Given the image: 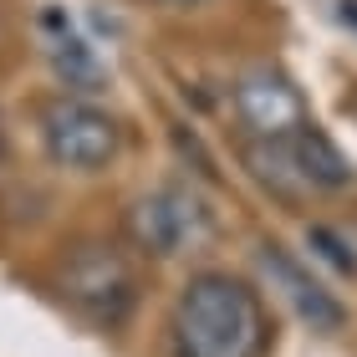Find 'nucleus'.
Listing matches in <instances>:
<instances>
[{
	"label": "nucleus",
	"mask_w": 357,
	"mask_h": 357,
	"mask_svg": "<svg viewBox=\"0 0 357 357\" xmlns=\"http://www.w3.org/2000/svg\"><path fill=\"white\" fill-rule=\"evenodd\" d=\"M174 357H261L271 342L266 301L245 275L194 271L169 312Z\"/></svg>",
	"instance_id": "obj_1"
},
{
	"label": "nucleus",
	"mask_w": 357,
	"mask_h": 357,
	"mask_svg": "<svg viewBox=\"0 0 357 357\" xmlns=\"http://www.w3.org/2000/svg\"><path fill=\"white\" fill-rule=\"evenodd\" d=\"M138 291L143 286L133 261L112 240H77L56 261V296L82 321H92L97 332L128 327V317L138 312Z\"/></svg>",
	"instance_id": "obj_2"
},
{
	"label": "nucleus",
	"mask_w": 357,
	"mask_h": 357,
	"mask_svg": "<svg viewBox=\"0 0 357 357\" xmlns=\"http://www.w3.org/2000/svg\"><path fill=\"white\" fill-rule=\"evenodd\" d=\"M128 240L153 255V261H169V255H184L194 245H204L215 235V220H209V204L194 194L189 184H158L149 194H138L128 204Z\"/></svg>",
	"instance_id": "obj_3"
},
{
	"label": "nucleus",
	"mask_w": 357,
	"mask_h": 357,
	"mask_svg": "<svg viewBox=\"0 0 357 357\" xmlns=\"http://www.w3.org/2000/svg\"><path fill=\"white\" fill-rule=\"evenodd\" d=\"M41 143L46 158L72 174H97L107 169L123 149V128L112 112H102L87 97H52L41 107Z\"/></svg>",
	"instance_id": "obj_4"
},
{
	"label": "nucleus",
	"mask_w": 357,
	"mask_h": 357,
	"mask_svg": "<svg viewBox=\"0 0 357 357\" xmlns=\"http://www.w3.org/2000/svg\"><path fill=\"white\" fill-rule=\"evenodd\" d=\"M230 102H235V118L250 128L255 138H291L296 128H306V97L301 87L291 82L281 67L271 61H255L235 77L230 87Z\"/></svg>",
	"instance_id": "obj_5"
},
{
	"label": "nucleus",
	"mask_w": 357,
	"mask_h": 357,
	"mask_svg": "<svg viewBox=\"0 0 357 357\" xmlns=\"http://www.w3.org/2000/svg\"><path fill=\"white\" fill-rule=\"evenodd\" d=\"M255 266H261L266 286H271L312 332H342V327H347V306L337 301L332 291L281 245V240H261V245H255Z\"/></svg>",
	"instance_id": "obj_6"
},
{
	"label": "nucleus",
	"mask_w": 357,
	"mask_h": 357,
	"mask_svg": "<svg viewBox=\"0 0 357 357\" xmlns=\"http://www.w3.org/2000/svg\"><path fill=\"white\" fill-rule=\"evenodd\" d=\"M41 26H46V56H52L56 77H61L72 92H97V87L107 82V67L97 61L92 41L72 26L67 10H56V6L41 10Z\"/></svg>",
	"instance_id": "obj_7"
},
{
	"label": "nucleus",
	"mask_w": 357,
	"mask_h": 357,
	"mask_svg": "<svg viewBox=\"0 0 357 357\" xmlns=\"http://www.w3.org/2000/svg\"><path fill=\"white\" fill-rule=\"evenodd\" d=\"M286 143H291V158H296V174H301L306 189L337 194V189H352V184H357V164H352L342 149H337L327 133H321L317 123L296 128Z\"/></svg>",
	"instance_id": "obj_8"
},
{
	"label": "nucleus",
	"mask_w": 357,
	"mask_h": 357,
	"mask_svg": "<svg viewBox=\"0 0 357 357\" xmlns=\"http://www.w3.org/2000/svg\"><path fill=\"white\" fill-rule=\"evenodd\" d=\"M245 169L261 178L275 199H286V204H296V199L312 194L301 184V174H296V158H291V143L286 138H250L245 143Z\"/></svg>",
	"instance_id": "obj_9"
},
{
	"label": "nucleus",
	"mask_w": 357,
	"mask_h": 357,
	"mask_svg": "<svg viewBox=\"0 0 357 357\" xmlns=\"http://www.w3.org/2000/svg\"><path fill=\"white\" fill-rule=\"evenodd\" d=\"M306 245H312L327 266H337L342 275H357V250L332 230V225H306Z\"/></svg>",
	"instance_id": "obj_10"
},
{
	"label": "nucleus",
	"mask_w": 357,
	"mask_h": 357,
	"mask_svg": "<svg viewBox=\"0 0 357 357\" xmlns=\"http://www.w3.org/2000/svg\"><path fill=\"white\" fill-rule=\"evenodd\" d=\"M337 21L347 31H357V0H337Z\"/></svg>",
	"instance_id": "obj_11"
},
{
	"label": "nucleus",
	"mask_w": 357,
	"mask_h": 357,
	"mask_svg": "<svg viewBox=\"0 0 357 357\" xmlns=\"http://www.w3.org/2000/svg\"><path fill=\"white\" fill-rule=\"evenodd\" d=\"M169 6H199V0H169Z\"/></svg>",
	"instance_id": "obj_12"
}]
</instances>
